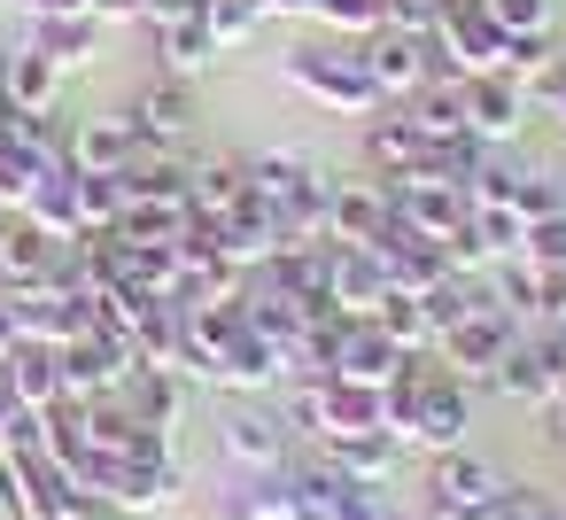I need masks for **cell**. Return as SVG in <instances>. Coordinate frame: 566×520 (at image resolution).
<instances>
[{"label":"cell","instance_id":"1","mask_svg":"<svg viewBox=\"0 0 566 520\" xmlns=\"http://www.w3.org/2000/svg\"><path fill=\"white\" fill-rule=\"evenodd\" d=\"M287 79L311 94V102H326V110H342V117H373L388 94L373 86V71H365V55L357 48H287Z\"/></svg>","mask_w":566,"mask_h":520},{"label":"cell","instance_id":"2","mask_svg":"<svg viewBox=\"0 0 566 520\" xmlns=\"http://www.w3.org/2000/svg\"><path fill=\"white\" fill-rule=\"evenodd\" d=\"M496 497H504V474L473 450H434V481H427V512L442 520H496Z\"/></svg>","mask_w":566,"mask_h":520},{"label":"cell","instance_id":"3","mask_svg":"<svg viewBox=\"0 0 566 520\" xmlns=\"http://www.w3.org/2000/svg\"><path fill=\"white\" fill-rule=\"evenodd\" d=\"M55 365H63V396H117L125 373L140 365V350L125 334H109V326H86L78 342L55 350Z\"/></svg>","mask_w":566,"mask_h":520},{"label":"cell","instance_id":"4","mask_svg":"<svg viewBox=\"0 0 566 520\" xmlns=\"http://www.w3.org/2000/svg\"><path fill=\"white\" fill-rule=\"evenodd\" d=\"M388 210H396L411 233H427V241H450V233L465 226V210H473V187H458V179H434V171H411V179H388Z\"/></svg>","mask_w":566,"mask_h":520},{"label":"cell","instance_id":"5","mask_svg":"<svg viewBox=\"0 0 566 520\" xmlns=\"http://www.w3.org/2000/svg\"><path fill=\"white\" fill-rule=\"evenodd\" d=\"M9 303H17V334H24V342H48V350H63V342H78V334L94 326V303L71 295L55 272L32 280V288H9Z\"/></svg>","mask_w":566,"mask_h":520},{"label":"cell","instance_id":"6","mask_svg":"<svg viewBox=\"0 0 566 520\" xmlns=\"http://www.w3.org/2000/svg\"><path fill=\"white\" fill-rule=\"evenodd\" d=\"M520 334H512V311H496V303H481L473 319H458L434 350H442V365L458 373V381H489L496 365H504V350H512Z\"/></svg>","mask_w":566,"mask_h":520},{"label":"cell","instance_id":"7","mask_svg":"<svg viewBox=\"0 0 566 520\" xmlns=\"http://www.w3.org/2000/svg\"><path fill=\"white\" fill-rule=\"evenodd\" d=\"M465 427H473V381H458L450 365L419 373V427H411V443H427V450H465Z\"/></svg>","mask_w":566,"mask_h":520},{"label":"cell","instance_id":"8","mask_svg":"<svg viewBox=\"0 0 566 520\" xmlns=\"http://www.w3.org/2000/svg\"><path fill=\"white\" fill-rule=\"evenodd\" d=\"M373 257H380V280L396 288V295H427L442 272H450V257H442V241H427V233H411L396 210H388V226H380V241H373Z\"/></svg>","mask_w":566,"mask_h":520},{"label":"cell","instance_id":"9","mask_svg":"<svg viewBox=\"0 0 566 520\" xmlns=\"http://www.w3.org/2000/svg\"><path fill=\"white\" fill-rule=\"evenodd\" d=\"M125 125H133V141L148 148V156H179L187 141H195V94L171 79V86H148L133 110H125Z\"/></svg>","mask_w":566,"mask_h":520},{"label":"cell","instance_id":"10","mask_svg":"<svg viewBox=\"0 0 566 520\" xmlns=\"http://www.w3.org/2000/svg\"><path fill=\"white\" fill-rule=\"evenodd\" d=\"M458 102H465V133L473 141H512L520 110H527V86L504 79V71H473V79H458Z\"/></svg>","mask_w":566,"mask_h":520},{"label":"cell","instance_id":"11","mask_svg":"<svg viewBox=\"0 0 566 520\" xmlns=\"http://www.w3.org/2000/svg\"><path fill=\"white\" fill-rule=\"evenodd\" d=\"M218 450H226L241 474H280V458H287V419L233 404V412L218 419Z\"/></svg>","mask_w":566,"mask_h":520},{"label":"cell","instance_id":"12","mask_svg":"<svg viewBox=\"0 0 566 520\" xmlns=\"http://www.w3.org/2000/svg\"><path fill=\"white\" fill-rule=\"evenodd\" d=\"M380 226H388V187H373V179H334L326 187V241L373 249Z\"/></svg>","mask_w":566,"mask_h":520},{"label":"cell","instance_id":"13","mask_svg":"<svg viewBox=\"0 0 566 520\" xmlns=\"http://www.w3.org/2000/svg\"><path fill=\"white\" fill-rule=\"evenodd\" d=\"M434 48H450V63L473 79V71H496L504 32L489 24V9H481V0H442V32H434Z\"/></svg>","mask_w":566,"mask_h":520},{"label":"cell","instance_id":"14","mask_svg":"<svg viewBox=\"0 0 566 520\" xmlns=\"http://www.w3.org/2000/svg\"><path fill=\"white\" fill-rule=\"evenodd\" d=\"M24 226H40L48 241H78L86 233V210H78V164H55L24 187Z\"/></svg>","mask_w":566,"mask_h":520},{"label":"cell","instance_id":"15","mask_svg":"<svg viewBox=\"0 0 566 520\" xmlns=\"http://www.w3.org/2000/svg\"><path fill=\"white\" fill-rule=\"evenodd\" d=\"M380 295H388L380 257H373V249L334 241V249H326V303H334V311H349V319H373V311H380Z\"/></svg>","mask_w":566,"mask_h":520},{"label":"cell","instance_id":"16","mask_svg":"<svg viewBox=\"0 0 566 520\" xmlns=\"http://www.w3.org/2000/svg\"><path fill=\"white\" fill-rule=\"evenodd\" d=\"M411 357L373 326V319H349V334H342V350H334V381H357V388H388L396 373H403Z\"/></svg>","mask_w":566,"mask_h":520},{"label":"cell","instance_id":"17","mask_svg":"<svg viewBox=\"0 0 566 520\" xmlns=\"http://www.w3.org/2000/svg\"><path fill=\"white\" fill-rule=\"evenodd\" d=\"M365 156L380 164V179H411V171H434V141L411 125V110H388L373 133H365Z\"/></svg>","mask_w":566,"mask_h":520},{"label":"cell","instance_id":"18","mask_svg":"<svg viewBox=\"0 0 566 520\" xmlns=\"http://www.w3.org/2000/svg\"><path fill=\"white\" fill-rule=\"evenodd\" d=\"M0 381H9V396L24 412H55L63 404V365H55L48 342H17L9 357H0Z\"/></svg>","mask_w":566,"mask_h":520},{"label":"cell","instance_id":"19","mask_svg":"<svg viewBox=\"0 0 566 520\" xmlns=\"http://www.w3.org/2000/svg\"><path fill=\"white\" fill-rule=\"evenodd\" d=\"M287 373V357H280V342H264L256 326H241L218 357H210V381H226V388H272Z\"/></svg>","mask_w":566,"mask_h":520},{"label":"cell","instance_id":"20","mask_svg":"<svg viewBox=\"0 0 566 520\" xmlns=\"http://www.w3.org/2000/svg\"><path fill=\"white\" fill-rule=\"evenodd\" d=\"M489 381H496V396H512V404H543V412H551V396H558V381H566V373L551 365V350H543V342H512V350H504V365H496Z\"/></svg>","mask_w":566,"mask_h":520},{"label":"cell","instance_id":"21","mask_svg":"<svg viewBox=\"0 0 566 520\" xmlns=\"http://www.w3.org/2000/svg\"><path fill=\"white\" fill-rule=\"evenodd\" d=\"M365 71H373V86H380V94H419V86L434 79V63H427V40H396V32H373V48H365Z\"/></svg>","mask_w":566,"mask_h":520},{"label":"cell","instance_id":"22","mask_svg":"<svg viewBox=\"0 0 566 520\" xmlns=\"http://www.w3.org/2000/svg\"><path fill=\"white\" fill-rule=\"evenodd\" d=\"M117 404H125L133 419H148V427H179L187 381H179L171 365H133V373H125V388H117Z\"/></svg>","mask_w":566,"mask_h":520},{"label":"cell","instance_id":"23","mask_svg":"<svg viewBox=\"0 0 566 520\" xmlns=\"http://www.w3.org/2000/svg\"><path fill=\"white\" fill-rule=\"evenodd\" d=\"M318 458H326L349 489H380L388 466H396V435H334V443H318Z\"/></svg>","mask_w":566,"mask_h":520},{"label":"cell","instance_id":"24","mask_svg":"<svg viewBox=\"0 0 566 520\" xmlns=\"http://www.w3.org/2000/svg\"><path fill=\"white\" fill-rule=\"evenodd\" d=\"M133 156H140V141H133L125 117H86L71 133V164L78 171H133Z\"/></svg>","mask_w":566,"mask_h":520},{"label":"cell","instance_id":"25","mask_svg":"<svg viewBox=\"0 0 566 520\" xmlns=\"http://www.w3.org/2000/svg\"><path fill=\"white\" fill-rule=\"evenodd\" d=\"M0 86H9V102H17L24 117H55V86H63V71H55L40 48H17L9 63H0Z\"/></svg>","mask_w":566,"mask_h":520},{"label":"cell","instance_id":"26","mask_svg":"<svg viewBox=\"0 0 566 520\" xmlns=\"http://www.w3.org/2000/svg\"><path fill=\"white\" fill-rule=\"evenodd\" d=\"M241 195H249V171H241V164H226V156L187 164V210H195V218H226Z\"/></svg>","mask_w":566,"mask_h":520},{"label":"cell","instance_id":"27","mask_svg":"<svg viewBox=\"0 0 566 520\" xmlns=\"http://www.w3.org/2000/svg\"><path fill=\"white\" fill-rule=\"evenodd\" d=\"M109 233L117 241H179L187 233V202H171V195H125V218Z\"/></svg>","mask_w":566,"mask_h":520},{"label":"cell","instance_id":"28","mask_svg":"<svg viewBox=\"0 0 566 520\" xmlns=\"http://www.w3.org/2000/svg\"><path fill=\"white\" fill-rule=\"evenodd\" d=\"M94 32H102V17H40V24H32V48H40L55 71H78V63L94 55Z\"/></svg>","mask_w":566,"mask_h":520},{"label":"cell","instance_id":"29","mask_svg":"<svg viewBox=\"0 0 566 520\" xmlns=\"http://www.w3.org/2000/svg\"><path fill=\"white\" fill-rule=\"evenodd\" d=\"M373 326H380V334H388L403 357L434 350V311H427L419 295H396V288H388V295H380V311H373Z\"/></svg>","mask_w":566,"mask_h":520},{"label":"cell","instance_id":"30","mask_svg":"<svg viewBox=\"0 0 566 520\" xmlns=\"http://www.w3.org/2000/svg\"><path fill=\"white\" fill-rule=\"evenodd\" d=\"M558 63H566V55H558V40H551V32H504V55H496V71H504V79L543 86Z\"/></svg>","mask_w":566,"mask_h":520},{"label":"cell","instance_id":"31","mask_svg":"<svg viewBox=\"0 0 566 520\" xmlns=\"http://www.w3.org/2000/svg\"><path fill=\"white\" fill-rule=\"evenodd\" d=\"M465 233H473V241H481V257L496 264V257H520L527 218H520L512 202H473V210H465Z\"/></svg>","mask_w":566,"mask_h":520},{"label":"cell","instance_id":"32","mask_svg":"<svg viewBox=\"0 0 566 520\" xmlns=\"http://www.w3.org/2000/svg\"><path fill=\"white\" fill-rule=\"evenodd\" d=\"M156 48H164V63H171L179 79H187V71H202V63L218 55V40H210V24H202V17H171V24L156 32Z\"/></svg>","mask_w":566,"mask_h":520},{"label":"cell","instance_id":"33","mask_svg":"<svg viewBox=\"0 0 566 520\" xmlns=\"http://www.w3.org/2000/svg\"><path fill=\"white\" fill-rule=\"evenodd\" d=\"M78 210H86V233H109L125 218V171H78Z\"/></svg>","mask_w":566,"mask_h":520},{"label":"cell","instance_id":"34","mask_svg":"<svg viewBox=\"0 0 566 520\" xmlns=\"http://www.w3.org/2000/svg\"><path fill=\"white\" fill-rule=\"evenodd\" d=\"M218 520H280V474H241V489H226Z\"/></svg>","mask_w":566,"mask_h":520},{"label":"cell","instance_id":"35","mask_svg":"<svg viewBox=\"0 0 566 520\" xmlns=\"http://www.w3.org/2000/svg\"><path fill=\"white\" fill-rule=\"evenodd\" d=\"M380 32H396V40H434V32H442V0H380Z\"/></svg>","mask_w":566,"mask_h":520},{"label":"cell","instance_id":"36","mask_svg":"<svg viewBox=\"0 0 566 520\" xmlns=\"http://www.w3.org/2000/svg\"><path fill=\"white\" fill-rule=\"evenodd\" d=\"M326 32H342V40H373L380 32V0H318L311 9Z\"/></svg>","mask_w":566,"mask_h":520},{"label":"cell","instance_id":"37","mask_svg":"<svg viewBox=\"0 0 566 520\" xmlns=\"http://www.w3.org/2000/svg\"><path fill=\"white\" fill-rule=\"evenodd\" d=\"M512 210L535 226V218H551V210H566V187L551 179V171H512Z\"/></svg>","mask_w":566,"mask_h":520},{"label":"cell","instance_id":"38","mask_svg":"<svg viewBox=\"0 0 566 520\" xmlns=\"http://www.w3.org/2000/svg\"><path fill=\"white\" fill-rule=\"evenodd\" d=\"M520 257H527V264H543V272H566V210L535 218V226H527V241H520Z\"/></svg>","mask_w":566,"mask_h":520},{"label":"cell","instance_id":"39","mask_svg":"<svg viewBox=\"0 0 566 520\" xmlns=\"http://www.w3.org/2000/svg\"><path fill=\"white\" fill-rule=\"evenodd\" d=\"M202 24H210V40H218V48H233V40H249L264 17L249 9V0H210V9H202Z\"/></svg>","mask_w":566,"mask_h":520},{"label":"cell","instance_id":"40","mask_svg":"<svg viewBox=\"0 0 566 520\" xmlns=\"http://www.w3.org/2000/svg\"><path fill=\"white\" fill-rule=\"evenodd\" d=\"M496 32H551V0H481Z\"/></svg>","mask_w":566,"mask_h":520},{"label":"cell","instance_id":"41","mask_svg":"<svg viewBox=\"0 0 566 520\" xmlns=\"http://www.w3.org/2000/svg\"><path fill=\"white\" fill-rule=\"evenodd\" d=\"M496 520H558V505H551L543 489H527V481H504V497H496Z\"/></svg>","mask_w":566,"mask_h":520},{"label":"cell","instance_id":"42","mask_svg":"<svg viewBox=\"0 0 566 520\" xmlns=\"http://www.w3.org/2000/svg\"><path fill=\"white\" fill-rule=\"evenodd\" d=\"M334 520H396L373 489H342V505H334Z\"/></svg>","mask_w":566,"mask_h":520},{"label":"cell","instance_id":"43","mask_svg":"<svg viewBox=\"0 0 566 520\" xmlns=\"http://www.w3.org/2000/svg\"><path fill=\"white\" fill-rule=\"evenodd\" d=\"M202 9H210V0H148V17H156V24H171V17H202Z\"/></svg>","mask_w":566,"mask_h":520},{"label":"cell","instance_id":"44","mask_svg":"<svg viewBox=\"0 0 566 520\" xmlns=\"http://www.w3.org/2000/svg\"><path fill=\"white\" fill-rule=\"evenodd\" d=\"M17 342H24V334H17V303H9V295H0V357H9Z\"/></svg>","mask_w":566,"mask_h":520},{"label":"cell","instance_id":"45","mask_svg":"<svg viewBox=\"0 0 566 520\" xmlns=\"http://www.w3.org/2000/svg\"><path fill=\"white\" fill-rule=\"evenodd\" d=\"M148 0H94V17H140Z\"/></svg>","mask_w":566,"mask_h":520},{"label":"cell","instance_id":"46","mask_svg":"<svg viewBox=\"0 0 566 520\" xmlns=\"http://www.w3.org/2000/svg\"><path fill=\"white\" fill-rule=\"evenodd\" d=\"M17 412H24V404L9 396V381H0V435H9V419H17Z\"/></svg>","mask_w":566,"mask_h":520},{"label":"cell","instance_id":"47","mask_svg":"<svg viewBox=\"0 0 566 520\" xmlns=\"http://www.w3.org/2000/svg\"><path fill=\"white\" fill-rule=\"evenodd\" d=\"M427 520H442V512H427Z\"/></svg>","mask_w":566,"mask_h":520},{"label":"cell","instance_id":"48","mask_svg":"<svg viewBox=\"0 0 566 520\" xmlns=\"http://www.w3.org/2000/svg\"><path fill=\"white\" fill-rule=\"evenodd\" d=\"M558 520H566V512H558Z\"/></svg>","mask_w":566,"mask_h":520}]
</instances>
